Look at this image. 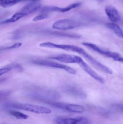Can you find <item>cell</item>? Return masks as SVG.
<instances>
[{
  "label": "cell",
  "mask_w": 123,
  "mask_h": 124,
  "mask_svg": "<svg viewBox=\"0 0 123 124\" xmlns=\"http://www.w3.org/2000/svg\"><path fill=\"white\" fill-rule=\"evenodd\" d=\"M22 44L21 43H16L13 44L12 46H10L8 47H5V48H1L0 50H10V49H13L18 48L21 47Z\"/></svg>",
  "instance_id": "obj_18"
},
{
  "label": "cell",
  "mask_w": 123,
  "mask_h": 124,
  "mask_svg": "<svg viewBox=\"0 0 123 124\" xmlns=\"http://www.w3.org/2000/svg\"><path fill=\"white\" fill-rule=\"evenodd\" d=\"M77 64L87 74L90 75L93 78L101 84L105 83V80L103 77L99 76L94 71L88 64H87L80 57Z\"/></svg>",
  "instance_id": "obj_7"
},
{
  "label": "cell",
  "mask_w": 123,
  "mask_h": 124,
  "mask_svg": "<svg viewBox=\"0 0 123 124\" xmlns=\"http://www.w3.org/2000/svg\"><path fill=\"white\" fill-rule=\"evenodd\" d=\"M33 62L34 64L39 65L62 69L63 70H65V71L71 74H75L76 73V70H74L71 67L64 64L58 63L48 62V61H45V60H34L33 61Z\"/></svg>",
  "instance_id": "obj_6"
},
{
  "label": "cell",
  "mask_w": 123,
  "mask_h": 124,
  "mask_svg": "<svg viewBox=\"0 0 123 124\" xmlns=\"http://www.w3.org/2000/svg\"><path fill=\"white\" fill-rule=\"evenodd\" d=\"M13 68L12 66H7V67L1 69H0V76L4 75L10 72Z\"/></svg>",
  "instance_id": "obj_19"
},
{
  "label": "cell",
  "mask_w": 123,
  "mask_h": 124,
  "mask_svg": "<svg viewBox=\"0 0 123 124\" xmlns=\"http://www.w3.org/2000/svg\"><path fill=\"white\" fill-rule=\"evenodd\" d=\"M81 51L79 54L84 57L94 67H95L98 70H100L101 71H103L108 74H112L113 73V71L111 69L103 65V64L95 59V58L88 54L84 49L82 48Z\"/></svg>",
  "instance_id": "obj_3"
},
{
  "label": "cell",
  "mask_w": 123,
  "mask_h": 124,
  "mask_svg": "<svg viewBox=\"0 0 123 124\" xmlns=\"http://www.w3.org/2000/svg\"><path fill=\"white\" fill-rule=\"evenodd\" d=\"M30 95L34 98L39 100H55L58 99L60 97V95L58 92L50 90H39L34 91L31 93Z\"/></svg>",
  "instance_id": "obj_5"
},
{
  "label": "cell",
  "mask_w": 123,
  "mask_h": 124,
  "mask_svg": "<svg viewBox=\"0 0 123 124\" xmlns=\"http://www.w3.org/2000/svg\"><path fill=\"white\" fill-rule=\"evenodd\" d=\"M24 17V15L20 12H16L14 14L11 18L1 22V24H6L15 22Z\"/></svg>",
  "instance_id": "obj_15"
},
{
  "label": "cell",
  "mask_w": 123,
  "mask_h": 124,
  "mask_svg": "<svg viewBox=\"0 0 123 124\" xmlns=\"http://www.w3.org/2000/svg\"><path fill=\"white\" fill-rule=\"evenodd\" d=\"M42 12H66L65 8H60L56 6H47L43 7L41 9Z\"/></svg>",
  "instance_id": "obj_16"
},
{
  "label": "cell",
  "mask_w": 123,
  "mask_h": 124,
  "mask_svg": "<svg viewBox=\"0 0 123 124\" xmlns=\"http://www.w3.org/2000/svg\"><path fill=\"white\" fill-rule=\"evenodd\" d=\"M105 13L111 22L113 23L118 22L120 20L121 17L117 10L112 6H108L105 7Z\"/></svg>",
  "instance_id": "obj_11"
},
{
  "label": "cell",
  "mask_w": 123,
  "mask_h": 124,
  "mask_svg": "<svg viewBox=\"0 0 123 124\" xmlns=\"http://www.w3.org/2000/svg\"><path fill=\"white\" fill-rule=\"evenodd\" d=\"M107 26L112 30L118 37L123 39V31L118 25L113 23H108L107 24Z\"/></svg>",
  "instance_id": "obj_13"
},
{
  "label": "cell",
  "mask_w": 123,
  "mask_h": 124,
  "mask_svg": "<svg viewBox=\"0 0 123 124\" xmlns=\"http://www.w3.org/2000/svg\"><path fill=\"white\" fill-rule=\"evenodd\" d=\"M80 23L73 20L63 19L55 22L52 25V28L60 30H67L74 29L79 27Z\"/></svg>",
  "instance_id": "obj_4"
},
{
  "label": "cell",
  "mask_w": 123,
  "mask_h": 124,
  "mask_svg": "<svg viewBox=\"0 0 123 124\" xmlns=\"http://www.w3.org/2000/svg\"><path fill=\"white\" fill-rule=\"evenodd\" d=\"M82 44L83 46L92 51L111 58L115 61L123 63V56L118 53L103 49L96 44L91 43L84 42Z\"/></svg>",
  "instance_id": "obj_2"
},
{
  "label": "cell",
  "mask_w": 123,
  "mask_h": 124,
  "mask_svg": "<svg viewBox=\"0 0 123 124\" xmlns=\"http://www.w3.org/2000/svg\"><path fill=\"white\" fill-rule=\"evenodd\" d=\"M62 107L61 109H64L72 113H82L85 110V108L84 106L76 104L63 103Z\"/></svg>",
  "instance_id": "obj_12"
},
{
  "label": "cell",
  "mask_w": 123,
  "mask_h": 124,
  "mask_svg": "<svg viewBox=\"0 0 123 124\" xmlns=\"http://www.w3.org/2000/svg\"><path fill=\"white\" fill-rule=\"evenodd\" d=\"M6 106L7 107L26 111L38 114H49L52 112L50 109L46 107L29 103H6Z\"/></svg>",
  "instance_id": "obj_1"
},
{
  "label": "cell",
  "mask_w": 123,
  "mask_h": 124,
  "mask_svg": "<svg viewBox=\"0 0 123 124\" xmlns=\"http://www.w3.org/2000/svg\"><path fill=\"white\" fill-rule=\"evenodd\" d=\"M57 124H88L89 120L84 117L76 118H59L56 120Z\"/></svg>",
  "instance_id": "obj_9"
},
{
  "label": "cell",
  "mask_w": 123,
  "mask_h": 124,
  "mask_svg": "<svg viewBox=\"0 0 123 124\" xmlns=\"http://www.w3.org/2000/svg\"><path fill=\"white\" fill-rule=\"evenodd\" d=\"M42 4L39 1H32L22 7L19 12L25 17L36 11L40 8Z\"/></svg>",
  "instance_id": "obj_10"
},
{
  "label": "cell",
  "mask_w": 123,
  "mask_h": 124,
  "mask_svg": "<svg viewBox=\"0 0 123 124\" xmlns=\"http://www.w3.org/2000/svg\"><path fill=\"white\" fill-rule=\"evenodd\" d=\"M48 16L46 14H44L40 15H37L33 19V21H37L39 20H42L45 19L48 17Z\"/></svg>",
  "instance_id": "obj_20"
},
{
  "label": "cell",
  "mask_w": 123,
  "mask_h": 124,
  "mask_svg": "<svg viewBox=\"0 0 123 124\" xmlns=\"http://www.w3.org/2000/svg\"><path fill=\"white\" fill-rule=\"evenodd\" d=\"M120 108L121 109V110L123 111V105L121 106L120 107Z\"/></svg>",
  "instance_id": "obj_21"
},
{
  "label": "cell",
  "mask_w": 123,
  "mask_h": 124,
  "mask_svg": "<svg viewBox=\"0 0 123 124\" xmlns=\"http://www.w3.org/2000/svg\"><path fill=\"white\" fill-rule=\"evenodd\" d=\"M80 57L75 55L61 54L51 56L50 58L66 63H78Z\"/></svg>",
  "instance_id": "obj_8"
},
{
  "label": "cell",
  "mask_w": 123,
  "mask_h": 124,
  "mask_svg": "<svg viewBox=\"0 0 123 124\" xmlns=\"http://www.w3.org/2000/svg\"><path fill=\"white\" fill-rule=\"evenodd\" d=\"M9 113L18 119H26L29 118V116L19 111H9Z\"/></svg>",
  "instance_id": "obj_17"
},
{
  "label": "cell",
  "mask_w": 123,
  "mask_h": 124,
  "mask_svg": "<svg viewBox=\"0 0 123 124\" xmlns=\"http://www.w3.org/2000/svg\"><path fill=\"white\" fill-rule=\"evenodd\" d=\"M40 0H0V5L2 7L6 8L16 4L19 2L22 1H39Z\"/></svg>",
  "instance_id": "obj_14"
}]
</instances>
